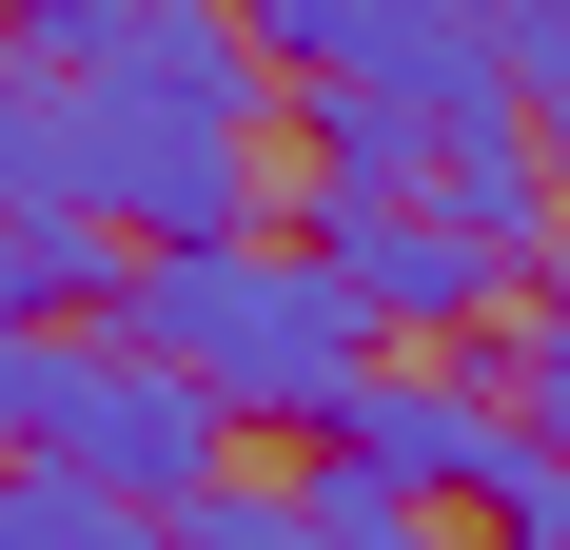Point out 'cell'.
<instances>
[{
  "label": "cell",
  "mask_w": 570,
  "mask_h": 550,
  "mask_svg": "<svg viewBox=\"0 0 570 550\" xmlns=\"http://www.w3.org/2000/svg\"><path fill=\"white\" fill-rule=\"evenodd\" d=\"M0 59L79 118V217L118 256H197V236H276V79L217 0H40Z\"/></svg>",
  "instance_id": "obj_1"
},
{
  "label": "cell",
  "mask_w": 570,
  "mask_h": 550,
  "mask_svg": "<svg viewBox=\"0 0 570 550\" xmlns=\"http://www.w3.org/2000/svg\"><path fill=\"white\" fill-rule=\"evenodd\" d=\"M138 374H177L217 433H315L354 374H374V315H354L335 275L295 256V236H197V256H118L99 275V315Z\"/></svg>",
  "instance_id": "obj_2"
},
{
  "label": "cell",
  "mask_w": 570,
  "mask_h": 550,
  "mask_svg": "<svg viewBox=\"0 0 570 550\" xmlns=\"http://www.w3.org/2000/svg\"><path fill=\"white\" fill-rule=\"evenodd\" d=\"M256 79H315V99H394V118H512V59L472 0H276V20H236Z\"/></svg>",
  "instance_id": "obj_3"
},
{
  "label": "cell",
  "mask_w": 570,
  "mask_h": 550,
  "mask_svg": "<svg viewBox=\"0 0 570 550\" xmlns=\"http://www.w3.org/2000/svg\"><path fill=\"white\" fill-rule=\"evenodd\" d=\"M315 472L335 492H374V511H413V492H492V472H531V413L492 374H453V354H374V374L315 413Z\"/></svg>",
  "instance_id": "obj_4"
},
{
  "label": "cell",
  "mask_w": 570,
  "mask_h": 550,
  "mask_svg": "<svg viewBox=\"0 0 570 550\" xmlns=\"http://www.w3.org/2000/svg\"><path fill=\"white\" fill-rule=\"evenodd\" d=\"M295 256L335 275V295H354L374 334H472L492 295H512V275L472 256V236L433 217V197H295Z\"/></svg>",
  "instance_id": "obj_5"
},
{
  "label": "cell",
  "mask_w": 570,
  "mask_h": 550,
  "mask_svg": "<svg viewBox=\"0 0 570 550\" xmlns=\"http://www.w3.org/2000/svg\"><path fill=\"white\" fill-rule=\"evenodd\" d=\"M158 550H433L413 511H374V492H335V472H295V492H256V472H217V492L177 511Z\"/></svg>",
  "instance_id": "obj_6"
},
{
  "label": "cell",
  "mask_w": 570,
  "mask_h": 550,
  "mask_svg": "<svg viewBox=\"0 0 570 550\" xmlns=\"http://www.w3.org/2000/svg\"><path fill=\"white\" fill-rule=\"evenodd\" d=\"M492 59H512V118H531V177H551V217H570V0H512V20H492Z\"/></svg>",
  "instance_id": "obj_7"
},
{
  "label": "cell",
  "mask_w": 570,
  "mask_h": 550,
  "mask_svg": "<svg viewBox=\"0 0 570 550\" xmlns=\"http://www.w3.org/2000/svg\"><path fill=\"white\" fill-rule=\"evenodd\" d=\"M512 413H531V452L570 472V275L531 295V334H512Z\"/></svg>",
  "instance_id": "obj_8"
},
{
  "label": "cell",
  "mask_w": 570,
  "mask_h": 550,
  "mask_svg": "<svg viewBox=\"0 0 570 550\" xmlns=\"http://www.w3.org/2000/svg\"><path fill=\"white\" fill-rule=\"evenodd\" d=\"M0 550H20V472H0Z\"/></svg>",
  "instance_id": "obj_9"
}]
</instances>
